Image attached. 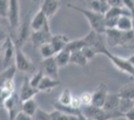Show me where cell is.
<instances>
[{
  "instance_id": "cell-7",
  "label": "cell",
  "mask_w": 134,
  "mask_h": 120,
  "mask_svg": "<svg viewBox=\"0 0 134 120\" xmlns=\"http://www.w3.org/2000/svg\"><path fill=\"white\" fill-rule=\"evenodd\" d=\"M7 19L12 30H18L20 20V3L19 0H8V15Z\"/></svg>"
},
{
  "instance_id": "cell-40",
  "label": "cell",
  "mask_w": 134,
  "mask_h": 120,
  "mask_svg": "<svg viewBox=\"0 0 134 120\" xmlns=\"http://www.w3.org/2000/svg\"><path fill=\"white\" fill-rule=\"evenodd\" d=\"M122 6L131 12L134 8V0H122Z\"/></svg>"
},
{
  "instance_id": "cell-18",
  "label": "cell",
  "mask_w": 134,
  "mask_h": 120,
  "mask_svg": "<svg viewBox=\"0 0 134 120\" xmlns=\"http://www.w3.org/2000/svg\"><path fill=\"white\" fill-rule=\"evenodd\" d=\"M59 84H60L59 79H54V78H51V77H48V76L44 75L43 78L40 81L37 89H38L39 92H47L50 91V90H53Z\"/></svg>"
},
{
  "instance_id": "cell-36",
  "label": "cell",
  "mask_w": 134,
  "mask_h": 120,
  "mask_svg": "<svg viewBox=\"0 0 134 120\" xmlns=\"http://www.w3.org/2000/svg\"><path fill=\"white\" fill-rule=\"evenodd\" d=\"M81 51H82V53H83V55L86 57V59L89 61V60H91V59H93V58L97 55L96 53H95V51L91 48V47H89V46H84L83 48L81 49Z\"/></svg>"
},
{
  "instance_id": "cell-24",
  "label": "cell",
  "mask_w": 134,
  "mask_h": 120,
  "mask_svg": "<svg viewBox=\"0 0 134 120\" xmlns=\"http://www.w3.org/2000/svg\"><path fill=\"white\" fill-rule=\"evenodd\" d=\"M53 57L55 59L58 67H59V68H62V67H64V66H66V65L69 64L70 52L68 51V50H66V49H63L61 51L57 52Z\"/></svg>"
},
{
  "instance_id": "cell-3",
  "label": "cell",
  "mask_w": 134,
  "mask_h": 120,
  "mask_svg": "<svg viewBox=\"0 0 134 120\" xmlns=\"http://www.w3.org/2000/svg\"><path fill=\"white\" fill-rule=\"evenodd\" d=\"M80 112L87 120H113L122 117L120 112H106L102 108L95 107L93 105L82 106Z\"/></svg>"
},
{
  "instance_id": "cell-47",
  "label": "cell",
  "mask_w": 134,
  "mask_h": 120,
  "mask_svg": "<svg viewBox=\"0 0 134 120\" xmlns=\"http://www.w3.org/2000/svg\"><path fill=\"white\" fill-rule=\"evenodd\" d=\"M131 22H132V30L134 31V16L131 17Z\"/></svg>"
},
{
  "instance_id": "cell-41",
  "label": "cell",
  "mask_w": 134,
  "mask_h": 120,
  "mask_svg": "<svg viewBox=\"0 0 134 120\" xmlns=\"http://www.w3.org/2000/svg\"><path fill=\"white\" fill-rule=\"evenodd\" d=\"M109 7H123L122 0H106Z\"/></svg>"
},
{
  "instance_id": "cell-15",
  "label": "cell",
  "mask_w": 134,
  "mask_h": 120,
  "mask_svg": "<svg viewBox=\"0 0 134 120\" xmlns=\"http://www.w3.org/2000/svg\"><path fill=\"white\" fill-rule=\"evenodd\" d=\"M119 103H120V97L118 96L117 93H109L108 92L104 104L102 106V109L106 112H116L118 111Z\"/></svg>"
},
{
  "instance_id": "cell-44",
  "label": "cell",
  "mask_w": 134,
  "mask_h": 120,
  "mask_svg": "<svg viewBox=\"0 0 134 120\" xmlns=\"http://www.w3.org/2000/svg\"><path fill=\"white\" fill-rule=\"evenodd\" d=\"M6 37H7V36L5 35V32H4V30H3L2 26H1V24H0V41H3Z\"/></svg>"
},
{
  "instance_id": "cell-26",
  "label": "cell",
  "mask_w": 134,
  "mask_h": 120,
  "mask_svg": "<svg viewBox=\"0 0 134 120\" xmlns=\"http://www.w3.org/2000/svg\"><path fill=\"white\" fill-rule=\"evenodd\" d=\"M116 28L121 31H131L132 30V22L130 15H122L118 18Z\"/></svg>"
},
{
  "instance_id": "cell-53",
  "label": "cell",
  "mask_w": 134,
  "mask_h": 120,
  "mask_svg": "<svg viewBox=\"0 0 134 120\" xmlns=\"http://www.w3.org/2000/svg\"><path fill=\"white\" fill-rule=\"evenodd\" d=\"M133 104H134V100H133Z\"/></svg>"
},
{
  "instance_id": "cell-16",
  "label": "cell",
  "mask_w": 134,
  "mask_h": 120,
  "mask_svg": "<svg viewBox=\"0 0 134 120\" xmlns=\"http://www.w3.org/2000/svg\"><path fill=\"white\" fill-rule=\"evenodd\" d=\"M48 24H49V19L45 16V14L40 9L35 13V15L32 17L31 21L29 23L30 28L33 31H38Z\"/></svg>"
},
{
  "instance_id": "cell-39",
  "label": "cell",
  "mask_w": 134,
  "mask_h": 120,
  "mask_svg": "<svg viewBox=\"0 0 134 120\" xmlns=\"http://www.w3.org/2000/svg\"><path fill=\"white\" fill-rule=\"evenodd\" d=\"M70 106L73 107L75 109H80L81 108V101H80V98L79 96H72V99H71V103H70Z\"/></svg>"
},
{
  "instance_id": "cell-23",
  "label": "cell",
  "mask_w": 134,
  "mask_h": 120,
  "mask_svg": "<svg viewBox=\"0 0 134 120\" xmlns=\"http://www.w3.org/2000/svg\"><path fill=\"white\" fill-rule=\"evenodd\" d=\"M37 109H38V105H37V102L34 98L28 99V100L23 101L21 103V111L26 113L29 116H31V117L35 114Z\"/></svg>"
},
{
  "instance_id": "cell-13",
  "label": "cell",
  "mask_w": 134,
  "mask_h": 120,
  "mask_svg": "<svg viewBox=\"0 0 134 120\" xmlns=\"http://www.w3.org/2000/svg\"><path fill=\"white\" fill-rule=\"evenodd\" d=\"M39 93L38 89L37 88H34L30 85L29 83V78L28 77H25L23 79L22 85H21V89H20V92H19V98L21 100V102L23 101H26L28 99H31V98H34L35 95Z\"/></svg>"
},
{
  "instance_id": "cell-5",
  "label": "cell",
  "mask_w": 134,
  "mask_h": 120,
  "mask_svg": "<svg viewBox=\"0 0 134 120\" xmlns=\"http://www.w3.org/2000/svg\"><path fill=\"white\" fill-rule=\"evenodd\" d=\"M17 71L20 72H33L34 64L32 61L24 54L22 48L15 46V53H14V63Z\"/></svg>"
},
{
  "instance_id": "cell-52",
  "label": "cell",
  "mask_w": 134,
  "mask_h": 120,
  "mask_svg": "<svg viewBox=\"0 0 134 120\" xmlns=\"http://www.w3.org/2000/svg\"><path fill=\"white\" fill-rule=\"evenodd\" d=\"M86 1H87V2H89V1H91V0H86Z\"/></svg>"
},
{
  "instance_id": "cell-14",
  "label": "cell",
  "mask_w": 134,
  "mask_h": 120,
  "mask_svg": "<svg viewBox=\"0 0 134 120\" xmlns=\"http://www.w3.org/2000/svg\"><path fill=\"white\" fill-rule=\"evenodd\" d=\"M60 8V0H43L40 6V10L45 14V16L50 19L54 16Z\"/></svg>"
},
{
  "instance_id": "cell-37",
  "label": "cell",
  "mask_w": 134,
  "mask_h": 120,
  "mask_svg": "<svg viewBox=\"0 0 134 120\" xmlns=\"http://www.w3.org/2000/svg\"><path fill=\"white\" fill-rule=\"evenodd\" d=\"M8 15V0H0V17L7 18Z\"/></svg>"
},
{
  "instance_id": "cell-4",
  "label": "cell",
  "mask_w": 134,
  "mask_h": 120,
  "mask_svg": "<svg viewBox=\"0 0 134 120\" xmlns=\"http://www.w3.org/2000/svg\"><path fill=\"white\" fill-rule=\"evenodd\" d=\"M83 40L85 42L86 46L91 47L95 51L96 54H103L106 55L109 52L108 50V46L105 41V37L104 34L101 33H97L93 30L89 31L87 34L83 37Z\"/></svg>"
},
{
  "instance_id": "cell-48",
  "label": "cell",
  "mask_w": 134,
  "mask_h": 120,
  "mask_svg": "<svg viewBox=\"0 0 134 120\" xmlns=\"http://www.w3.org/2000/svg\"><path fill=\"white\" fill-rule=\"evenodd\" d=\"M130 14H131V17H133V16H134V8L132 9V11L130 12Z\"/></svg>"
},
{
  "instance_id": "cell-6",
  "label": "cell",
  "mask_w": 134,
  "mask_h": 120,
  "mask_svg": "<svg viewBox=\"0 0 134 120\" xmlns=\"http://www.w3.org/2000/svg\"><path fill=\"white\" fill-rule=\"evenodd\" d=\"M21 100L16 92H13L9 97L6 99L3 104V108L8 113L9 120H14L16 115L21 111Z\"/></svg>"
},
{
  "instance_id": "cell-33",
  "label": "cell",
  "mask_w": 134,
  "mask_h": 120,
  "mask_svg": "<svg viewBox=\"0 0 134 120\" xmlns=\"http://www.w3.org/2000/svg\"><path fill=\"white\" fill-rule=\"evenodd\" d=\"M43 76H44V73L42 72V70L36 71V72L32 75V77L29 78V83H30V85L32 86V87H34V88H37L38 85H39L41 79L43 78Z\"/></svg>"
},
{
  "instance_id": "cell-21",
  "label": "cell",
  "mask_w": 134,
  "mask_h": 120,
  "mask_svg": "<svg viewBox=\"0 0 134 120\" xmlns=\"http://www.w3.org/2000/svg\"><path fill=\"white\" fill-rule=\"evenodd\" d=\"M29 27H30V25H29V23H24L22 26L19 28L18 30V38L17 40L14 42V44L16 47H19V48H22V45L24 44V42H25V40L27 39L28 35H29Z\"/></svg>"
},
{
  "instance_id": "cell-19",
  "label": "cell",
  "mask_w": 134,
  "mask_h": 120,
  "mask_svg": "<svg viewBox=\"0 0 134 120\" xmlns=\"http://www.w3.org/2000/svg\"><path fill=\"white\" fill-rule=\"evenodd\" d=\"M16 72L17 70L14 64H11L8 67L4 68L2 72H0V87H2L7 81L14 80V76L16 74Z\"/></svg>"
},
{
  "instance_id": "cell-30",
  "label": "cell",
  "mask_w": 134,
  "mask_h": 120,
  "mask_svg": "<svg viewBox=\"0 0 134 120\" xmlns=\"http://www.w3.org/2000/svg\"><path fill=\"white\" fill-rule=\"evenodd\" d=\"M50 117L51 120H78L77 116L65 114V113H63L59 110H56V109L50 112Z\"/></svg>"
},
{
  "instance_id": "cell-20",
  "label": "cell",
  "mask_w": 134,
  "mask_h": 120,
  "mask_svg": "<svg viewBox=\"0 0 134 120\" xmlns=\"http://www.w3.org/2000/svg\"><path fill=\"white\" fill-rule=\"evenodd\" d=\"M117 94L121 99L134 100V82L127 83L124 86H122L118 90Z\"/></svg>"
},
{
  "instance_id": "cell-42",
  "label": "cell",
  "mask_w": 134,
  "mask_h": 120,
  "mask_svg": "<svg viewBox=\"0 0 134 120\" xmlns=\"http://www.w3.org/2000/svg\"><path fill=\"white\" fill-rule=\"evenodd\" d=\"M14 120H33V119H32L31 116H29V115H27L26 113L20 111V112L16 115V117H15Z\"/></svg>"
},
{
  "instance_id": "cell-46",
  "label": "cell",
  "mask_w": 134,
  "mask_h": 120,
  "mask_svg": "<svg viewBox=\"0 0 134 120\" xmlns=\"http://www.w3.org/2000/svg\"><path fill=\"white\" fill-rule=\"evenodd\" d=\"M77 119H78V120H87L85 117H84L83 115L81 114V113H80L79 115H77Z\"/></svg>"
},
{
  "instance_id": "cell-28",
  "label": "cell",
  "mask_w": 134,
  "mask_h": 120,
  "mask_svg": "<svg viewBox=\"0 0 134 120\" xmlns=\"http://www.w3.org/2000/svg\"><path fill=\"white\" fill-rule=\"evenodd\" d=\"M54 107H55L56 110H59L63 113L68 115H74V116H77L79 115L81 112H80V109H75L71 107L70 105H61L59 103H55L54 104Z\"/></svg>"
},
{
  "instance_id": "cell-32",
  "label": "cell",
  "mask_w": 134,
  "mask_h": 120,
  "mask_svg": "<svg viewBox=\"0 0 134 120\" xmlns=\"http://www.w3.org/2000/svg\"><path fill=\"white\" fill-rule=\"evenodd\" d=\"M134 107L133 104V100H128V99H121L120 98V103H119V107H118V111L121 113V114H124L126 113L128 110Z\"/></svg>"
},
{
  "instance_id": "cell-11",
  "label": "cell",
  "mask_w": 134,
  "mask_h": 120,
  "mask_svg": "<svg viewBox=\"0 0 134 120\" xmlns=\"http://www.w3.org/2000/svg\"><path fill=\"white\" fill-rule=\"evenodd\" d=\"M41 67H42V72L44 75L54 78V79H58V75H59V67L56 63L54 57L45 58L41 62Z\"/></svg>"
},
{
  "instance_id": "cell-29",
  "label": "cell",
  "mask_w": 134,
  "mask_h": 120,
  "mask_svg": "<svg viewBox=\"0 0 134 120\" xmlns=\"http://www.w3.org/2000/svg\"><path fill=\"white\" fill-rule=\"evenodd\" d=\"M72 93L70 91L69 88H64L62 92L60 93L59 97H58V102L61 105H70L71 99H72Z\"/></svg>"
},
{
  "instance_id": "cell-8",
  "label": "cell",
  "mask_w": 134,
  "mask_h": 120,
  "mask_svg": "<svg viewBox=\"0 0 134 120\" xmlns=\"http://www.w3.org/2000/svg\"><path fill=\"white\" fill-rule=\"evenodd\" d=\"M105 56L110 60V62H111L119 71H121V72L129 75V76L132 74V72H133V70H134V67L129 63L127 58H124V57H121V56H118V55H115V54L111 53L110 51L108 52Z\"/></svg>"
},
{
  "instance_id": "cell-34",
  "label": "cell",
  "mask_w": 134,
  "mask_h": 120,
  "mask_svg": "<svg viewBox=\"0 0 134 120\" xmlns=\"http://www.w3.org/2000/svg\"><path fill=\"white\" fill-rule=\"evenodd\" d=\"M32 119L33 120H51L50 113L46 112L42 109L38 108L36 110L35 114L32 116Z\"/></svg>"
},
{
  "instance_id": "cell-49",
  "label": "cell",
  "mask_w": 134,
  "mask_h": 120,
  "mask_svg": "<svg viewBox=\"0 0 134 120\" xmlns=\"http://www.w3.org/2000/svg\"><path fill=\"white\" fill-rule=\"evenodd\" d=\"M131 76V78H132V80H133V82H134V70H133V72H132V74L130 75Z\"/></svg>"
},
{
  "instance_id": "cell-51",
  "label": "cell",
  "mask_w": 134,
  "mask_h": 120,
  "mask_svg": "<svg viewBox=\"0 0 134 120\" xmlns=\"http://www.w3.org/2000/svg\"><path fill=\"white\" fill-rule=\"evenodd\" d=\"M101 1H104V2H106V0H101Z\"/></svg>"
},
{
  "instance_id": "cell-2",
  "label": "cell",
  "mask_w": 134,
  "mask_h": 120,
  "mask_svg": "<svg viewBox=\"0 0 134 120\" xmlns=\"http://www.w3.org/2000/svg\"><path fill=\"white\" fill-rule=\"evenodd\" d=\"M104 37L107 46L110 47L129 45L134 41V31H121L117 28L106 29Z\"/></svg>"
},
{
  "instance_id": "cell-27",
  "label": "cell",
  "mask_w": 134,
  "mask_h": 120,
  "mask_svg": "<svg viewBox=\"0 0 134 120\" xmlns=\"http://www.w3.org/2000/svg\"><path fill=\"white\" fill-rule=\"evenodd\" d=\"M84 46H86V44H85V42H84L83 38H80V39L70 40L66 44L64 49L68 50L69 52H74V51H79V50H81Z\"/></svg>"
},
{
  "instance_id": "cell-9",
  "label": "cell",
  "mask_w": 134,
  "mask_h": 120,
  "mask_svg": "<svg viewBox=\"0 0 134 120\" xmlns=\"http://www.w3.org/2000/svg\"><path fill=\"white\" fill-rule=\"evenodd\" d=\"M1 52H3V61H2V66L6 68L9 65H11L10 62L14 58V53H15V44L14 41L7 36L5 39L2 41V49Z\"/></svg>"
},
{
  "instance_id": "cell-31",
  "label": "cell",
  "mask_w": 134,
  "mask_h": 120,
  "mask_svg": "<svg viewBox=\"0 0 134 120\" xmlns=\"http://www.w3.org/2000/svg\"><path fill=\"white\" fill-rule=\"evenodd\" d=\"M39 48V51H40V55L41 57L45 59V58H49V57H53L55 55V52L53 50L52 46H51L50 42L49 43H45L43 45H41Z\"/></svg>"
},
{
  "instance_id": "cell-45",
  "label": "cell",
  "mask_w": 134,
  "mask_h": 120,
  "mask_svg": "<svg viewBox=\"0 0 134 120\" xmlns=\"http://www.w3.org/2000/svg\"><path fill=\"white\" fill-rule=\"evenodd\" d=\"M127 59H128L129 63H130V64H131V65H132V66L134 67V54H132L131 56H129Z\"/></svg>"
},
{
  "instance_id": "cell-54",
  "label": "cell",
  "mask_w": 134,
  "mask_h": 120,
  "mask_svg": "<svg viewBox=\"0 0 134 120\" xmlns=\"http://www.w3.org/2000/svg\"><path fill=\"white\" fill-rule=\"evenodd\" d=\"M33 1H36V0H33Z\"/></svg>"
},
{
  "instance_id": "cell-38",
  "label": "cell",
  "mask_w": 134,
  "mask_h": 120,
  "mask_svg": "<svg viewBox=\"0 0 134 120\" xmlns=\"http://www.w3.org/2000/svg\"><path fill=\"white\" fill-rule=\"evenodd\" d=\"M12 93H9L6 90H4L2 87H0V108H3V104L7 98L11 95Z\"/></svg>"
},
{
  "instance_id": "cell-35",
  "label": "cell",
  "mask_w": 134,
  "mask_h": 120,
  "mask_svg": "<svg viewBox=\"0 0 134 120\" xmlns=\"http://www.w3.org/2000/svg\"><path fill=\"white\" fill-rule=\"evenodd\" d=\"M80 101H81V105L82 106H87V105H91V100H92V93L89 92H84L80 96ZM81 106V107H82Z\"/></svg>"
},
{
  "instance_id": "cell-17",
  "label": "cell",
  "mask_w": 134,
  "mask_h": 120,
  "mask_svg": "<svg viewBox=\"0 0 134 120\" xmlns=\"http://www.w3.org/2000/svg\"><path fill=\"white\" fill-rule=\"evenodd\" d=\"M69 41H70V39H69V37L67 35L56 34V35H52L50 40V44L56 54L57 52L63 50Z\"/></svg>"
},
{
  "instance_id": "cell-22",
  "label": "cell",
  "mask_w": 134,
  "mask_h": 120,
  "mask_svg": "<svg viewBox=\"0 0 134 120\" xmlns=\"http://www.w3.org/2000/svg\"><path fill=\"white\" fill-rule=\"evenodd\" d=\"M87 63H88V60H87L86 57L83 55V53H82L81 50L70 52L69 64H74V65H77V66L84 67V66L87 65Z\"/></svg>"
},
{
  "instance_id": "cell-43",
  "label": "cell",
  "mask_w": 134,
  "mask_h": 120,
  "mask_svg": "<svg viewBox=\"0 0 134 120\" xmlns=\"http://www.w3.org/2000/svg\"><path fill=\"white\" fill-rule=\"evenodd\" d=\"M123 117H125L126 120H134V107L128 110L126 113L123 114Z\"/></svg>"
},
{
  "instance_id": "cell-50",
  "label": "cell",
  "mask_w": 134,
  "mask_h": 120,
  "mask_svg": "<svg viewBox=\"0 0 134 120\" xmlns=\"http://www.w3.org/2000/svg\"><path fill=\"white\" fill-rule=\"evenodd\" d=\"M1 49H2V41H0V53H1Z\"/></svg>"
},
{
  "instance_id": "cell-25",
  "label": "cell",
  "mask_w": 134,
  "mask_h": 120,
  "mask_svg": "<svg viewBox=\"0 0 134 120\" xmlns=\"http://www.w3.org/2000/svg\"><path fill=\"white\" fill-rule=\"evenodd\" d=\"M89 3V9L92 11L98 12L101 14H105L106 11L108 10L109 6L106 2L101 1V0H91L88 2Z\"/></svg>"
},
{
  "instance_id": "cell-12",
  "label": "cell",
  "mask_w": 134,
  "mask_h": 120,
  "mask_svg": "<svg viewBox=\"0 0 134 120\" xmlns=\"http://www.w3.org/2000/svg\"><path fill=\"white\" fill-rule=\"evenodd\" d=\"M108 94V89L107 85L105 83H100L98 87L95 89V91L92 93V100H91V105H93L95 107H99L102 108L104 101L106 99V96Z\"/></svg>"
},
{
  "instance_id": "cell-1",
  "label": "cell",
  "mask_w": 134,
  "mask_h": 120,
  "mask_svg": "<svg viewBox=\"0 0 134 120\" xmlns=\"http://www.w3.org/2000/svg\"><path fill=\"white\" fill-rule=\"evenodd\" d=\"M68 7L72 10L79 12L86 18V20L89 23L91 30H93L97 33H101L104 34L105 32V18H104V14H101L98 12H95L90 10L89 8H83V7H79V6L73 5V4H68Z\"/></svg>"
},
{
  "instance_id": "cell-10",
  "label": "cell",
  "mask_w": 134,
  "mask_h": 120,
  "mask_svg": "<svg viewBox=\"0 0 134 120\" xmlns=\"http://www.w3.org/2000/svg\"><path fill=\"white\" fill-rule=\"evenodd\" d=\"M51 37H52V33H51L50 26L48 24L38 31H33V33L31 34V41L36 47H40L45 43H49Z\"/></svg>"
}]
</instances>
